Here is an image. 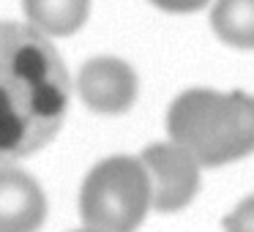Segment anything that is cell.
I'll return each instance as SVG.
<instances>
[{"label":"cell","mask_w":254,"mask_h":232,"mask_svg":"<svg viewBox=\"0 0 254 232\" xmlns=\"http://www.w3.org/2000/svg\"><path fill=\"white\" fill-rule=\"evenodd\" d=\"M71 99V79L44 33L0 22V161L44 148Z\"/></svg>","instance_id":"6da1fadb"},{"label":"cell","mask_w":254,"mask_h":232,"mask_svg":"<svg viewBox=\"0 0 254 232\" xmlns=\"http://www.w3.org/2000/svg\"><path fill=\"white\" fill-rule=\"evenodd\" d=\"M172 142L186 148L199 167H221L254 153V96L191 88L167 112Z\"/></svg>","instance_id":"7a4b0ae2"},{"label":"cell","mask_w":254,"mask_h":232,"mask_svg":"<svg viewBox=\"0 0 254 232\" xmlns=\"http://www.w3.org/2000/svg\"><path fill=\"white\" fill-rule=\"evenodd\" d=\"M153 208L150 180L142 161L131 156L104 159L88 172L79 191V213L88 230L134 232Z\"/></svg>","instance_id":"3957f363"},{"label":"cell","mask_w":254,"mask_h":232,"mask_svg":"<svg viewBox=\"0 0 254 232\" xmlns=\"http://www.w3.org/2000/svg\"><path fill=\"white\" fill-rule=\"evenodd\" d=\"M150 180L153 208L159 213H178L199 191V161L186 148L170 142L148 145L139 156Z\"/></svg>","instance_id":"277c9868"},{"label":"cell","mask_w":254,"mask_h":232,"mask_svg":"<svg viewBox=\"0 0 254 232\" xmlns=\"http://www.w3.org/2000/svg\"><path fill=\"white\" fill-rule=\"evenodd\" d=\"M137 74L118 58H93L77 77V93L93 112L121 115L137 101Z\"/></svg>","instance_id":"5b68a950"},{"label":"cell","mask_w":254,"mask_h":232,"mask_svg":"<svg viewBox=\"0 0 254 232\" xmlns=\"http://www.w3.org/2000/svg\"><path fill=\"white\" fill-rule=\"evenodd\" d=\"M47 197L41 186L11 164H0V232H36L44 224Z\"/></svg>","instance_id":"8992f818"},{"label":"cell","mask_w":254,"mask_h":232,"mask_svg":"<svg viewBox=\"0 0 254 232\" xmlns=\"http://www.w3.org/2000/svg\"><path fill=\"white\" fill-rule=\"evenodd\" d=\"M30 25L44 36H71L85 25L90 0H22Z\"/></svg>","instance_id":"52a82bcc"},{"label":"cell","mask_w":254,"mask_h":232,"mask_svg":"<svg viewBox=\"0 0 254 232\" xmlns=\"http://www.w3.org/2000/svg\"><path fill=\"white\" fill-rule=\"evenodd\" d=\"M210 28L235 50H254V0H216Z\"/></svg>","instance_id":"ba28073f"},{"label":"cell","mask_w":254,"mask_h":232,"mask_svg":"<svg viewBox=\"0 0 254 232\" xmlns=\"http://www.w3.org/2000/svg\"><path fill=\"white\" fill-rule=\"evenodd\" d=\"M221 230L224 232H254V194L243 199L230 216H224Z\"/></svg>","instance_id":"9c48e42d"},{"label":"cell","mask_w":254,"mask_h":232,"mask_svg":"<svg viewBox=\"0 0 254 232\" xmlns=\"http://www.w3.org/2000/svg\"><path fill=\"white\" fill-rule=\"evenodd\" d=\"M150 3L156 8H161V11H170V14H194L202 6H208L210 0H150Z\"/></svg>","instance_id":"30bf717a"},{"label":"cell","mask_w":254,"mask_h":232,"mask_svg":"<svg viewBox=\"0 0 254 232\" xmlns=\"http://www.w3.org/2000/svg\"><path fill=\"white\" fill-rule=\"evenodd\" d=\"M77 232H96V230H88V227H85V230H77Z\"/></svg>","instance_id":"8fae6325"}]
</instances>
